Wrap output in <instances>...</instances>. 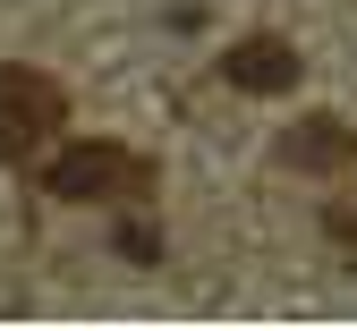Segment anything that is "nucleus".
Segmentation results:
<instances>
[{
  "label": "nucleus",
  "mask_w": 357,
  "mask_h": 331,
  "mask_svg": "<svg viewBox=\"0 0 357 331\" xmlns=\"http://www.w3.org/2000/svg\"><path fill=\"white\" fill-rule=\"evenodd\" d=\"M119 247H128V255H137V263H153V255H162V238H153V229H145V221H128V229H119Z\"/></svg>",
  "instance_id": "nucleus-5"
},
{
  "label": "nucleus",
  "mask_w": 357,
  "mask_h": 331,
  "mask_svg": "<svg viewBox=\"0 0 357 331\" xmlns=\"http://www.w3.org/2000/svg\"><path fill=\"white\" fill-rule=\"evenodd\" d=\"M43 187H52L60 204H102V196L145 187V162H137V153H119V145H68V153H52Z\"/></svg>",
  "instance_id": "nucleus-2"
},
{
  "label": "nucleus",
  "mask_w": 357,
  "mask_h": 331,
  "mask_svg": "<svg viewBox=\"0 0 357 331\" xmlns=\"http://www.w3.org/2000/svg\"><path fill=\"white\" fill-rule=\"evenodd\" d=\"M281 162H289V170H349V162H357V136H349L340 119H298V128L281 136Z\"/></svg>",
  "instance_id": "nucleus-4"
},
{
  "label": "nucleus",
  "mask_w": 357,
  "mask_h": 331,
  "mask_svg": "<svg viewBox=\"0 0 357 331\" xmlns=\"http://www.w3.org/2000/svg\"><path fill=\"white\" fill-rule=\"evenodd\" d=\"M68 119V93L34 68H0V162H26L43 136Z\"/></svg>",
  "instance_id": "nucleus-1"
},
{
  "label": "nucleus",
  "mask_w": 357,
  "mask_h": 331,
  "mask_svg": "<svg viewBox=\"0 0 357 331\" xmlns=\"http://www.w3.org/2000/svg\"><path fill=\"white\" fill-rule=\"evenodd\" d=\"M221 77H230L238 93H289L298 85V52H289L281 34H247V43L221 52Z\"/></svg>",
  "instance_id": "nucleus-3"
}]
</instances>
